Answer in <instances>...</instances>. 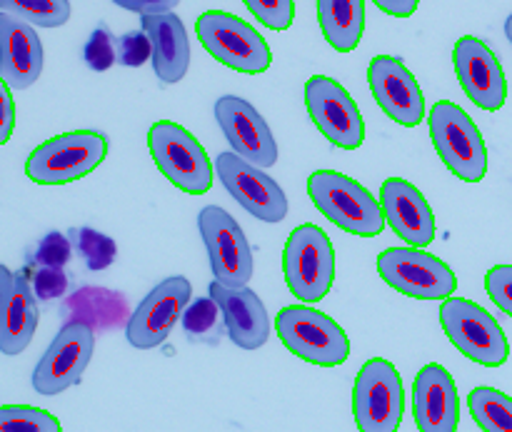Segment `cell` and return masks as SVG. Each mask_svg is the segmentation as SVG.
<instances>
[{"label":"cell","instance_id":"cell-28","mask_svg":"<svg viewBox=\"0 0 512 432\" xmlns=\"http://www.w3.org/2000/svg\"><path fill=\"white\" fill-rule=\"evenodd\" d=\"M0 432H60L58 418L30 405H3Z\"/></svg>","mask_w":512,"mask_h":432},{"label":"cell","instance_id":"cell-14","mask_svg":"<svg viewBox=\"0 0 512 432\" xmlns=\"http://www.w3.org/2000/svg\"><path fill=\"white\" fill-rule=\"evenodd\" d=\"M95 350L93 328L65 323L33 370V390L38 395H60L80 383Z\"/></svg>","mask_w":512,"mask_h":432},{"label":"cell","instance_id":"cell-27","mask_svg":"<svg viewBox=\"0 0 512 432\" xmlns=\"http://www.w3.org/2000/svg\"><path fill=\"white\" fill-rule=\"evenodd\" d=\"M468 408L483 432H512V398L495 388H475Z\"/></svg>","mask_w":512,"mask_h":432},{"label":"cell","instance_id":"cell-3","mask_svg":"<svg viewBox=\"0 0 512 432\" xmlns=\"http://www.w3.org/2000/svg\"><path fill=\"white\" fill-rule=\"evenodd\" d=\"M280 343L295 355L318 368H338L348 360V333L320 310L308 305H288L275 318Z\"/></svg>","mask_w":512,"mask_h":432},{"label":"cell","instance_id":"cell-1","mask_svg":"<svg viewBox=\"0 0 512 432\" xmlns=\"http://www.w3.org/2000/svg\"><path fill=\"white\" fill-rule=\"evenodd\" d=\"M308 195L315 208L345 233L375 238L385 230V213L378 200L348 175L318 170L308 178Z\"/></svg>","mask_w":512,"mask_h":432},{"label":"cell","instance_id":"cell-9","mask_svg":"<svg viewBox=\"0 0 512 432\" xmlns=\"http://www.w3.org/2000/svg\"><path fill=\"white\" fill-rule=\"evenodd\" d=\"M405 413V390L398 368L373 358L360 368L353 385V418L360 432H398Z\"/></svg>","mask_w":512,"mask_h":432},{"label":"cell","instance_id":"cell-37","mask_svg":"<svg viewBox=\"0 0 512 432\" xmlns=\"http://www.w3.org/2000/svg\"><path fill=\"white\" fill-rule=\"evenodd\" d=\"M118 58L123 65H143L153 58V43L145 33H128L118 40Z\"/></svg>","mask_w":512,"mask_h":432},{"label":"cell","instance_id":"cell-7","mask_svg":"<svg viewBox=\"0 0 512 432\" xmlns=\"http://www.w3.org/2000/svg\"><path fill=\"white\" fill-rule=\"evenodd\" d=\"M200 45L213 55L218 63L238 70V73L258 75L265 73L273 63L270 45L253 25L243 18L223 10H208L195 23Z\"/></svg>","mask_w":512,"mask_h":432},{"label":"cell","instance_id":"cell-29","mask_svg":"<svg viewBox=\"0 0 512 432\" xmlns=\"http://www.w3.org/2000/svg\"><path fill=\"white\" fill-rule=\"evenodd\" d=\"M3 10H18L28 23L40 28H60L70 18V3L65 0H8Z\"/></svg>","mask_w":512,"mask_h":432},{"label":"cell","instance_id":"cell-32","mask_svg":"<svg viewBox=\"0 0 512 432\" xmlns=\"http://www.w3.org/2000/svg\"><path fill=\"white\" fill-rule=\"evenodd\" d=\"M485 290L490 300L512 318V265H495L485 275Z\"/></svg>","mask_w":512,"mask_h":432},{"label":"cell","instance_id":"cell-25","mask_svg":"<svg viewBox=\"0 0 512 432\" xmlns=\"http://www.w3.org/2000/svg\"><path fill=\"white\" fill-rule=\"evenodd\" d=\"M318 23L325 40L338 53H350L358 48L365 33V3L363 0H320Z\"/></svg>","mask_w":512,"mask_h":432},{"label":"cell","instance_id":"cell-5","mask_svg":"<svg viewBox=\"0 0 512 432\" xmlns=\"http://www.w3.org/2000/svg\"><path fill=\"white\" fill-rule=\"evenodd\" d=\"M283 275L288 290L305 305L320 303L335 280V250L328 233L313 223L298 225L283 250Z\"/></svg>","mask_w":512,"mask_h":432},{"label":"cell","instance_id":"cell-36","mask_svg":"<svg viewBox=\"0 0 512 432\" xmlns=\"http://www.w3.org/2000/svg\"><path fill=\"white\" fill-rule=\"evenodd\" d=\"M30 285H33V293L38 300H55L68 293V278H65V273L60 268L35 270Z\"/></svg>","mask_w":512,"mask_h":432},{"label":"cell","instance_id":"cell-17","mask_svg":"<svg viewBox=\"0 0 512 432\" xmlns=\"http://www.w3.org/2000/svg\"><path fill=\"white\" fill-rule=\"evenodd\" d=\"M453 65L458 75L460 88L478 108L495 113L508 100V80H505L503 65L495 58L488 43L480 38L465 35L453 48Z\"/></svg>","mask_w":512,"mask_h":432},{"label":"cell","instance_id":"cell-13","mask_svg":"<svg viewBox=\"0 0 512 432\" xmlns=\"http://www.w3.org/2000/svg\"><path fill=\"white\" fill-rule=\"evenodd\" d=\"M190 295H193V285L183 275H173V278H165L163 283L155 285L140 300L135 313H130L128 328H125L128 343L135 350L160 348L188 310Z\"/></svg>","mask_w":512,"mask_h":432},{"label":"cell","instance_id":"cell-22","mask_svg":"<svg viewBox=\"0 0 512 432\" xmlns=\"http://www.w3.org/2000/svg\"><path fill=\"white\" fill-rule=\"evenodd\" d=\"M210 298L220 308L228 328L230 340L243 350H258L268 343L270 338V318L265 310L263 300L243 285V288H233V285H223L218 280L210 283Z\"/></svg>","mask_w":512,"mask_h":432},{"label":"cell","instance_id":"cell-41","mask_svg":"<svg viewBox=\"0 0 512 432\" xmlns=\"http://www.w3.org/2000/svg\"><path fill=\"white\" fill-rule=\"evenodd\" d=\"M505 35H508V40L512 43V13L508 15V20H505Z\"/></svg>","mask_w":512,"mask_h":432},{"label":"cell","instance_id":"cell-12","mask_svg":"<svg viewBox=\"0 0 512 432\" xmlns=\"http://www.w3.org/2000/svg\"><path fill=\"white\" fill-rule=\"evenodd\" d=\"M305 108L315 128L340 150H358L365 143V120L348 90L328 75L305 83Z\"/></svg>","mask_w":512,"mask_h":432},{"label":"cell","instance_id":"cell-26","mask_svg":"<svg viewBox=\"0 0 512 432\" xmlns=\"http://www.w3.org/2000/svg\"><path fill=\"white\" fill-rule=\"evenodd\" d=\"M63 313L70 315L68 323H83L93 330L115 328L128 315V303L115 290L83 288L65 300Z\"/></svg>","mask_w":512,"mask_h":432},{"label":"cell","instance_id":"cell-21","mask_svg":"<svg viewBox=\"0 0 512 432\" xmlns=\"http://www.w3.org/2000/svg\"><path fill=\"white\" fill-rule=\"evenodd\" d=\"M38 328V298L28 278L0 268V350L20 355Z\"/></svg>","mask_w":512,"mask_h":432},{"label":"cell","instance_id":"cell-31","mask_svg":"<svg viewBox=\"0 0 512 432\" xmlns=\"http://www.w3.org/2000/svg\"><path fill=\"white\" fill-rule=\"evenodd\" d=\"M245 8L270 30H288L295 20L293 0H245Z\"/></svg>","mask_w":512,"mask_h":432},{"label":"cell","instance_id":"cell-19","mask_svg":"<svg viewBox=\"0 0 512 432\" xmlns=\"http://www.w3.org/2000/svg\"><path fill=\"white\" fill-rule=\"evenodd\" d=\"M380 208L385 223L408 248H425L435 240V215L425 195L403 178H388L380 185Z\"/></svg>","mask_w":512,"mask_h":432},{"label":"cell","instance_id":"cell-35","mask_svg":"<svg viewBox=\"0 0 512 432\" xmlns=\"http://www.w3.org/2000/svg\"><path fill=\"white\" fill-rule=\"evenodd\" d=\"M218 313H220V308L215 305L213 298L195 300L193 305H188V310H185V315H183L185 333H193V335L208 333V330L215 325Z\"/></svg>","mask_w":512,"mask_h":432},{"label":"cell","instance_id":"cell-38","mask_svg":"<svg viewBox=\"0 0 512 432\" xmlns=\"http://www.w3.org/2000/svg\"><path fill=\"white\" fill-rule=\"evenodd\" d=\"M15 130V103L10 88L0 83V143H8Z\"/></svg>","mask_w":512,"mask_h":432},{"label":"cell","instance_id":"cell-24","mask_svg":"<svg viewBox=\"0 0 512 432\" xmlns=\"http://www.w3.org/2000/svg\"><path fill=\"white\" fill-rule=\"evenodd\" d=\"M140 28L153 43V70L163 83H178L190 65V43L183 20L175 13L143 15Z\"/></svg>","mask_w":512,"mask_h":432},{"label":"cell","instance_id":"cell-4","mask_svg":"<svg viewBox=\"0 0 512 432\" xmlns=\"http://www.w3.org/2000/svg\"><path fill=\"white\" fill-rule=\"evenodd\" d=\"M108 158V140L95 130L60 133L40 143L25 163V175L38 185H68L93 173Z\"/></svg>","mask_w":512,"mask_h":432},{"label":"cell","instance_id":"cell-40","mask_svg":"<svg viewBox=\"0 0 512 432\" xmlns=\"http://www.w3.org/2000/svg\"><path fill=\"white\" fill-rule=\"evenodd\" d=\"M378 5L383 13L395 15V18H410V15L418 10V0H378Z\"/></svg>","mask_w":512,"mask_h":432},{"label":"cell","instance_id":"cell-39","mask_svg":"<svg viewBox=\"0 0 512 432\" xmlns=\"http://www.w3.org/2000/svg\"><path fill=\"white\" fill-rule=\"evenodd\" d=\"M118 5L123 10H133V13H140V18H143V15H165V13H170V10L175 8V0H158V3H155V0H148V3H145V0H118Z\"/></svg>","mask_w":512,"mask_h":432},{"label":"cell","instance_id":"cell-6","mask_svg":"<svg viewBox=\"0 0 512 432\" xmlns=\"http://www.w3.org/2000/svg\"><path fill=\"white\" fill-rule=\"evenodd\" d=\"M148 148L160 173L188 195L213 188V165L200 140L173 120H158L148 133Z\"/></svg>","mask_w":512,"mask_h":432},{"label":"cell","instance_id":"cell-33","mask_svg":"<svg viewBox=\"0 0 512 432\" xmlns=\"http://www.w3.org/2000/svg\"><path fill=\"white\" fill-rule=\"evenodd\" d=\"M70 260V240L63 233H48L35 250V263L40 268H60Z\"/></svg>","mask_w":512,"mask_h":432},{"label":"cell","instance_id":"cell-18","mask_svg":"<svg viewBox=\"0 0 512 432\" xmlns=\"http://www.w3.org/2000/svg\"><path fill=\"white\" fill-rule=\"evenodd\" d=\"M368 83L380 110L405 128L425 120V98L418 80L403 60L393 55H375L368 68Z\"/></svg>","mask_w":512,"mask_h":432},{"label":"cell","instance_id":"cell-8","mask_svg":"<svg viewBox=\"0 0 512 432\" xmlns=\"http://www.w3.org/2000/svg\"><path fill=\"white\" fill-rule=\"evenodd\" d=\"M440 325L450 343L473 363L500 368L508 363L510 343L498 320L465 298H448L440 305Z\"/></svg>","mask_w":512,"mask_h":432},{"label":"cell","instance_id":"cell-15","mask_svg":"<svg viewBox=\"0 0 512 432\" xmlns=\"http://www.w3.org/2000/svg\"><path fill=\"white\" fill-rule=\"evenodd\" d=\"M215 173L230 195L238 200L253 218L263 223H280L288 215V195L278 183L250 165L248 160L238 158L235 153H220L215 160Z\"/></svg>","mask_w":512,"mask_h":432},{"label":"cell","instance_id":"cell-11","mask_svg":"<svg viewBox=\"0 0 512 432\" xmlns=\"http://www.w3.org/2000/svg\"><path fill=\"white\" fill-rule=\"evenodd\" d=\"M198 230L215 280L233 288L248 285L253 278V253L238 220L220 205H208L198 213Z\"/></svg>","mask_w":512,"mask_h":432},{"label":"cell","instance_id":"cell-2","mask_svg":"<svg viewBox=\"0 0 512 432\" xmlns=\"http://www.w3.org/2000/svg\"><path fill=\"white\" fill-rule=\"evenodd\" d=\"M430 140L450 173L465 183H480L488 173V148L478 125L460 105L438 100L428 115Z\"/></svg>","mask_w":512,"mask_h":432},{"label":"cell","instance_id":"cell-34","mask_svg":"<svg viewBox=\"0 0 512 432\" xmlns=\"http://www.w3.org/2000/svg\"><path fill=\"white\" fill-rule=\"evenodd\" d=\"M118 50H115L113 35L108 30L98 28L93 35H90L88 45H85V63L93 70H108L110 65L118 58Z\"/></svg>","mask_w":512,"mask_h":432},{"label":"cell","instance_id":"cell-30","mask_svg":"<svg viewBox=\"0 0 512 432\" xmlns=\"http://www.w3.org/2000/svg\"><path fill=\"white\" fill-rule=\"evenodd\" d=\"M78 250L90 270H105L108 265H113L115 255H118L115 240L93 228L78 230Z\"/></svg>","mask_w":512,"mask_h":432},{"label":"cell","instance_id":"cell-16","mask_svg":"<svg viewBox=\"0 0 512 432\" xmlns=\"http://www.w3.org/2000/svg\"><path fill=\"white\" fill-rule=\"evenodd\" d=\"M215 120L238 158L255 168H273L278 163V143L263 115L245 98L223 95L215 100Z\"/></svg>","mask_w":512,"mask_h":432},{"label":"cell","instance_id":"cell-20","mask_svg":"<svg viewBox=\"0 0 512 432\" xmlns=\"http://www.w3.org/2000/svg\"><path fill=\"white\" fill-rule=\"evenodd\" d=\"M413 418L418 432H458V385L440 363H428L415 375Z\"/></svg>","mask_w":512,"mask_h":432},{"label":"cell","instance_id":"cell-23","mask_svg":"<svg viewBox=\"0 0 512 432\" xmlns=\"http://www.w3.org/2000/svg\"><path fill=\"white\" fill-rule=\"evenodd\" d=\"M43 73V43L28 23L5 10L0 15V83L25 90Z\"/></svg>","mask_w":512,"mask_h":432},{"label":"cell","instance_id":"cell-10","mask_svg":"<svg viewBox=\"0 0 512 432\" xmlns=\"http://www.w3.org/2000/svg\"><path fill=\"white\" fill-rule=\"evenodd\" d=\"M378 273L390 288L415 300H448L458 290L453 268L423 248H388L378 255Z\"/></svg>","mask_w":512,"mask_h":432}]
</instances>
